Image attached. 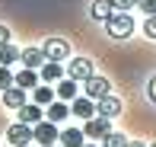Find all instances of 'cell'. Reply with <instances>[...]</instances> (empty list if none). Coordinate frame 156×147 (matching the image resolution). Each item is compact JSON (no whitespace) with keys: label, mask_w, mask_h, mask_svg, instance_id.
I'll return each instance as SVG.
<instances>
[{"label":"cell","mask_w":156,"mask_h":147,"mask_svg":"<svg viewBox=\"0 0 156 147\" xmlns=\"http://www.w3.org/2000/svg\"><path fill=\"white\" fill-rule=\"evenodd\" d=\"M105 32H108L112 39H118V42H121V39H127V35L134 32V19L127 16L124 10H118L115 16H112L108 23H105Z\"/></svg>","instance_id":"cell-1"},{"label":"cell","mask_w":156,"mask_h":147,"mask_svg":"<svg viewBox=\"0 0 156 147\" xmlns=\"http://www.w3.org/2000/svg\"><path fill=\"white\" fill-rule=\"evenodd\" d=\"M6 138H10V144H16V147H26L29 141H35V134H32V125H26V122L10 125V128H6Z\"/></svg>","instance_id":"cell-2"},{"label":"cell","mask_w":156,"mask_h":147,"mask_svg":"<svg viewBox=\"0 0 156 147\" xmlns=\"http://www.w3.org/2000/svg\"><path fill=\"white\" fill-rule=\"evenodd\" d=\"M112 118H105V115H93V118H86V125H83V134L86 138H105L112 131Z\"/></svg>","instance_id":"cell-3"},{"label":"cell","mask_w":156,"mask_h":147,"mask_svg":"<svg viewBox=\"0 0 156 147\" xmlns=\"http://www.w3.org/2000/svg\"><path fill=\"white\" fill-rule=\"evenodd\" d=\"M32 134H35V141H38V144H54V141H58V122H51V118H48V122H38V125H35V128H32Z\"/></svg>","instance_id":"cell-4"},{"label":"cell","mask_w":156,"mask_h":147,"mask_svg":"<svg viewBox=\"0 0 156 147\" xmlns=\"http://www.w3.org/2000/svg\"><path fill=\"white\" fill-rule=\"evenodd\" d=\"M70 112L86 122V118L96 115V99H89V96H76V99H70Z\"/></svg>","instance_id":"cell-5"},{"label":"cell","mask_w":156,"mask_h":147,"mask_svg":"<svg viewBox=\"0 0 156 147\" xmlns=\"http://www.w3.org/2000/svg\"><path fill=\"white\" fill-rule=\"evenodd\" d=\"M41 51H45L51 61H67V58H70V45H67L64 39H48Z\"/></svg>","instance_id":"cell-6"},{"label":"cell","mask_w":156,"mask_h":147,"mask_svg":"<svg viewBox=\"0 0 156 147\" xmlns=\"http://www.w3.org/2000/svg\"><path fill=\"white\" fill-rule=\"evenodd\" d=\"M115 13H118V10H115L112 0H93V6H89V16H93L96 23H108Z\"/></svg>","instance_id":"cell-7"},{"label":"cell","mask_w":156,"mask_h":147,"mask_svg":"<svg viewBox=\"0 0 156 147\" xmlns=\"http://www.w3.org/2000/svg\"><path fill=\"white\" fill-rule=\"evenodd\" d=\"M83 83H86V96H89V99H102V96H108V86H112L105 77H96V74L86 77Z\"/></svg>","instance_id":"cell-8"},{"label":"cell","mask_w":156,"mask_h":147,"mask_svg":"<svg viewBox=\"0 0 156 147\" xmlns=\"http://www.w3.org/2000/svg\"><path fill=\"white\" fill-rule=\"evenodd\" d=\"M67 77H73V80H86V77H93V61H89V58H73L67 64Z\"/></svg>","instance_id":"cell-9"},{"label":"cell","mask_w":156,"mask_h":147,"mask_svg":"<svg viewBox=\"0 0 156 147\" xmlns=\"http://www.w3.org/2000/svg\"><path fill=\"white\" fill-rule=\"evenodd\" d=\"M96 112L99 115H105V118H118L121 115V99H118V96H102V99H99V106H96Z\"/></svg>","instance_id":"cell-10"},{"label":"cell","mask_w":156,"mask_h":147,"mask_svg":"<svg viewBox=\"0 0 156 147\" xmlns=\"http://www.w3.org/2000/svg\"><path fill=\"white\" fill-rule=\"evenodd\" d=\"M3 106H6V109H19V106H26V90L16 86V83H13V86H6V90H3Z\"/></svg>","instance_id":"cell-11"},{"label":"cell","mask_w":156,"mask_h":147,"mask_svg":"<svg viewBox=\"0 0 156 147\" xmlns=\"http://www.w3.org/2000/svg\"><path fill=\"white\" fill-rule=\"evenodd\" d=\"M45 61H48V54L41 51V48H26V51H23V67H32V71H38Z\"/></svg>","instance_id":"cell-12"},{"label":"cell","mask_w":156,"mask_h":147,"mask_svg":"<svg viewBox=\"0 0 156 147\" xmlns=\"http://www.w3.org/2000/svg\"><path fill=\"white\" fill-rule=\"evenodd\" d=\"M19 122L38 125L41 122V106H38V102H26V106H19Z\"/></svg>","instance_id":"cell-13"},{"label":"cell","mask_w":156,"mask_h":147,"mask_svg":"<svg viewBox=\"0 0 156 147\" xmlns=\"http://www.w3.org/2000/svg\"><path fill=\"white\" fill-rule=\"evenodd\" d=\"M61 77H64L61 61H51V58H48L45 64H41V80H45V83H54V80H61Z\"/></svg>","instance_id":"cell-14"},{"label":"cell","mask_w":156,"mask_h":147,"mask_svg":"<svg viewBox=\"0 0 156 147\" xmlns=\"http://www.w3.org/2000/svg\"><path fill=\"white\" fill-rule=\"evenodd\" d=\"M13 80H16V86H23V90H35L38 86V74H35L32 67H23L19 74H13Z\"/></svg>","instance_id":"cell-15"},{"label":"cell","mask_w":156,"mask_h":147,"mask_svg":"<svg viewBox=\"0 0 156 147\" xmlns=\"http://www.w3.org/2000/svg\"><path fill=\"white\" fill-rule=\"evenodd\" d=\"M83 138H86V134H83L80 128H67V131H61V138H58V141H61L64 147H83V144H86Z\"/></svg>","instance_id":"cell-16"},{"label":"cell","mask_w":156,"mask_h":147,"mask_svg":"<svg viewBox=\"0 0 156 147\" xmlns=\"http://www.w3.org/2000/svg\"><path fill=\"white\" fill-rule=\"evenodd\" d=\"M16 61H23V51H19L16 45H10V42H6V45H0V64L10 67V64H16Z\"/></svg>","instance_id":"cell-17"},{"label":"cell","mask_w":156,"mask_h":147,"mask_svg":"<svg viewBox=\"0 0 156 147\" xmlns=\"http://www.w3.org/2000/svg\"><path fill=\"white\" fill-rule=\"evenodd\" d=\"M76 83H80V80H73V77H64V80L58 83V96H61V99H76Z\"/></svg>","instance_id":"cell-18"},{"label":"cell","mask_w":156,"mask_h":147,"mask_svg":"<svg viewBox=\"0 0 156 147\" xmlns=\"http://www.w3.org/2000/svg\"><path fill=\"white\" fill-rule=\"evenodd\" d=\"M67 115H70L67 99H61V102H48V118H51V122H64Z\"/></svg>","instance_id":"cell-19"},{"label":"cell","mask_w":156,"mask_h":147,"mask_svg":"<svg viewBox=\"0 0 156 147\" xmlns=\"http://www.w3.org/2000/svg\"><path fill=\"white\" fill-rule=\"evenodd\" d=\"M102 147H127V138L118 134V131H108V134L102 138Z\"/></svg>","instance_id":"cell-20"},{"label":"cell","mask_w":156,"mask_h":147,"mask_svg":"<svg viewBox=\"0 0 156 147\" xmlns=\"http://www.w3.org/2000/svg\"><path fill=\"white\" fill-rule=\"evenodd\" d=\"M35 102H38V106L54 102V90H51V86H35Z\"/></svg>","instance_id":"cell-21"},{"label":"cell","mask_w":156,"mask_h":147,"mask_svg":"<svg viewBox=\"0 0 156 147\" xmlns=\"http://www.w3.org/2000/svg\"><path fill=\"white\" fill-rule=\"evenodd\" d=\"M13 83H16V80H13V74H10V67H3V64H0V93H3L6 86H13Z\"/></svg>","instance_id":"cell-22"},{"label":"cell","mask_w":156,"mask_h":147,"mask_svg":"<svg viewBox=\"0 0 156 147\" xmlns=\"http://www.w3.org/2000/svg\"><path fill=\"white\" fill-rule=\"evenodd\" d=\"M144 35H147V39H156V13H153V16H147V23H144Z\"/></svg>","instance_id":"cell-23"},{"label":"cell","mask_w":156,"mask_h":147,"mask_svg":"<svg viewBox=\"0 0 156 147\" xmlns=\"http://www.w3.org/2000/svg\"><path fill=\"white\" fill-rule=\"evenodd\" d=\"M137 6L147 13V16H153V13H156V0H137Z\"/></svg>","instance_id":"cell-24"},{"label":"cell","mask_w":156,"mask_h":147,"mask_svg":"<svg viewBox=\"0 0 156 147\" xmlns=\"http://www.w3.org/2000/svg\"><path fill=\"white\" fill-rule=\"evenodd\" d=\"M115 3V10H131V6H137V0H112Z\"/></svg>","instance_id":"cell-25"},{"label":"cell","mask_w":156,"mask_h":147,"mask_svg":"<svg viewBox=\"0 0 156 147\" xmlns=\"http://www.w3.org/2000/svg\"><path fill=\"white\" fill-rule=\"evenodd\" d=\"M147 96H150V99L156 102V77H153V80H150V86H147Z\"/></svg>","instance_id":"cell-26"},{"label":"cell","mask_w":156,"mask_h":147,"mask_svg":"<svg viewBox=\"0 0 156 147\" xmlns=\"http://www.w3.org/2000/svg\"><path fill=\"white\" fill-rule=\"evenodd\" d=\"M6 42H10V29H6V26H0V45H6Z\"/></svg>","instance_id":"cell-27"},{"label":"cell","mask_w":156,"mask_h":147,"mask_svg":"<svg viewBox=\"0 0 156 147\" xmlns=\"http://www.w3.org/2000/svg\"><path fill=\"white\" fill-rule=\"evenodd\" d=\"M127 147H147L144 141H127Z\"/></svg>","instance_id":"cell-28"},{"label":"cell","mask_w":156,"mask_h":147,"mask_svg":"<svg viewBox=\"0 0 156 147\" xmlns=\"http://www.w3.org/2000/svg\"><path fill=\"white\" fill-rule=\"evenodd\" d=\"M83 147H96V144H83Z\"/></svg>","instance_id":"cell-29"},{"label":"cell","mask_w":156,"mask_h":147,"mask_svg":"<svg viewBox=\"0 0 156 147\" xmlns=\"http://www.w3.org/2000/svg\"><path fill=\"white\" fill-rule=\"evenodd\" d=\"M41 147H54V144H41Z\"/></svg>","instance_id":"cell-30"},{"label":"cell","mask_w":156,"mask_h":147,"mask_svg":"<svg viewBox=\"0 0 156 147\" xmlns=\"http://www.w3.org/2000/svg\"><path fill=\"white\" fill-rule=\"evenodd\" d=\"M153 147H156V144H153Z\"/></svg>","instance_id":"cell-31"}]
</instances>
